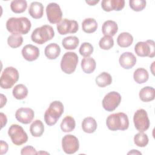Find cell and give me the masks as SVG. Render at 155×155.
<instances>
[{
    "mask_svg": "<svg viewBox=\"0 0 155 155\" xmlns=\"http://www.w3.org/2000/svg\"><path fill=\"white\" fill-rule=\"evenodd\" d=\"M31 27V22L26 17H12L6 22L7 30L12 34L26 35L30 30Z\"/></svg>",
    "mask_w": 155,
    "mask_h": 155,
    "instance_id": "obj_1",
    "label": "cell"
},
{
    "mask_svg": "<svg viewBox=\"0 0 155 155\" xmlns=\"http://www.w3.org/2000/svg\"><path fill=\"white\" fill-rule=\"evenodd\" d=\"M106 125L108 128L111 131H124L129 127V120L127 115L124 113H113L107 118Z\"/></svg>",
    "mask_w": 155,
    "mask_h": 155,
    "instance_id": "obj_2",
    "label": "cell"
},
{
    "mask_svg": "<svg viewBox=\"0 0 155 155\" xmlns=\"http://www.w3.org/2000/svg\"><path fill=\"white\" fill-rule=\"evenodd\" d=\"M64 113V105L59 101L52 102L44 114V120L47 125L52 126L56 124Z\"/></svg>",
    "mask_w": 155,
    "mask_h": 155,
    "instance_id": "obj_3",
    "label": "cell"
},
{
    "mask_svg": "<svg viewBox=\"0 0 155 155\" xmlns=\"http://www.w3.org/2000/svg\"><path fill=\"white\" fill-rule=\"evenodd\" d=\"M54 32L51 26L44 25L36 28L31 35V41L38 44H43L53 38Z\"/></svg>",
    "mask_w": 155,
    "mask_h": 155,
    "instance_id": "obj_4",
    "label": "cell"
},
{
    "mask_svg": "<svg viewBox=\"0 0 155 155\" xmlns=\"http://www.w3.org/2000/svg\"><path fill=\"white\" fill-rule=\"evenodd\" d=\"M19 72L13 67H6L0 78V85L3 89L12 88L19 79Z\"/></svg>",
    "mask_w": 155,
    "mask_h": 155,
    "instance_id": "obj_5",
    "label": "cell"
},
{
    "mask_svg": "<svg viewBox=\"0 0 155 155\" xmlns=\"http://www.w3.org/2000/svg\"><path fill=\"white\" fill-rule=\"evenodd\" d=\"M78 63L77 54L73 51L67 52L63 55L61 61V70L66 74H71L75 71Z\"/></svg>",
    "mask_w": 155,
    "mask_h": 155,
    "instance_id": "obj_6",
    "label": "cell"
},
{
    "mask_svg": "<svg viewBox=\"0 0 155 155\" xmlns=\"http://www.w3.org/2000/svg\"><path fill=\"white\" fill-rule=\"evenodd\" d=\"M8 134L13 144L21 145L27 142L28 136L23 128L18 124H12L8 128Z\"/></svg>",
    "mask_w": 155,
    "mask_h": 155,
    "instance_id": "obj_7",
    "label": "cell"
},
{
    "mask_svg": "<svg viewBox=\"0 0 155 155\" xmlns=\"http://www.w3.org/2000/svg\"><path fill=\"white\" fill-rule=\"evenodd\" d=\"M134 51L138 56L150 58L155 56V44L153 40L150 39L145 42H138L134 46Z\"/></svg>",
    "mask_w": 155,
    "mask_h": 155,
    "instance_id": "obj_8",
    "label": "cell"
},
{
    "mask_svg": "<svg viewBox=\"0 0 155 155\" xmlns=\"http://www.w3.org/2000/svg\"><path fill=\"white\" fill-rule=\"evenodd\" d=\"M133 122L136 129L139 132H144L150 127V120L145 110L138 109L134 114Z\"/></svg>",
    "mask_w": 155,
    "mask_h": 155,
    "instance_id": "obj_9",
    "label": "cell"
},
{
    "mask_svg": "<svg viewBox=\"0 0 155 155\" xmlns=\"http://www.w3.org/2000/svg\"><path fill=\"white\" fill-rule=\"evenodd\" d=\"M121 102V96L116 91H111L104 97L102 104L103 108L107 111H114Z\"/></svg>",
    "mask_w": 155,
    "mask_h": 155,
    "instance_id": "obj_10",
    "label": "cell"
},
{
    "mask_svg": "<svg viewBox=\"0 0 155 155\" xmlns=\"http://www.w3.org/2000/svg\"><path fill=\"white\" fill-rule=\"evenodd\" d=\"M62 148L63 151L68 154L75 153L79 148L78 138L72 134H67L62 139Z\"/></svg>",
    "mask_w": 155,
    "mask_h": 155,
    "instance_id": "obj_11",
    "label": "cell"
},
{
    "mask_svg": "<svg viewBox=\"0 0 155 155\" xmlns=\"http://www.w3.org/2000/svg\"><path fill=\"white\" fill-rule=\"evenodd\" d=\"M56 27L60 35H65L68 33H76L79 28V25L75 20H70L65 18L57 24Z\"/></svg>",
    "mask_w": 155,
    "mask_h": 155,
    "instance_id": "obj_12",
    "label": "cell"
},
{
    "mask_svg": "<svg viewBox=\"0 0 155 155\" xmlns=\"http://www.w3.org/2000/svg\"><path fill=\"white\" fill-rule=\"evenodd\" d=\"M46 14L48 21L51 24H58L62 20V10L60 6L55 2H51L47 5Z\"/></svg>",
    "mask_w": 155,
    "mask_h": 155,
    "instance_id": "obj_13",
    "label": "cell"
},
{
    "mask_svg": "<svg viewBox=\"0 0 155 155\" xmlns=\"http://www.w3.org/2000/svg\"><path fill=\"white\" fill-rule=\"evenodd\" d=\"M34 116V111L28 107L19 108L15 113V117L17 120L24 124H30L33 120Z\"/></svg>",
    "mask_w": 155,
    "mask_h": 155,
    "instance_id": "obj_14",
    "label": "cell"
},
{
    "mask_svg": "<svg viewBox=\"0 0 155 155\" xmlns=\"http://www.w3.org/2000/svg\"><path fill=\"white\" fill-rule=\"evenodd\" d=\"M22 55L23 58L27 61H33L36 60L39 56V48L31 44L25 45L22 49Z\"/></svg>",
    "mask_w": 155,
    "mask_h": 155,
    "instance_id": "obj_15",
    "label": "cell"
},
{
    "mask_svg": "<svg viewBox=\"0 0 155 155\" xmlns=\"http://www.w3.org/2000/svg\"><path fill=\"white\" fill-rule=\"evenodd\" d=\"M119 62L122 68L128 70L133 68L136 64V58L132 53L126 51L120 56Z\"/></svg>",
    "mask_w": 155,
    "mask_h": 155,
    "instance_id": "obj_16",
    "label": "cell"
},
{
    "mask_svg": "<svg viewBox=\"0 0 155 155\" xmlns=\"http://www.w3.org/2000/svg\"><path fill=\"white\" fill-rule=\"evenodd\" d=\"M124 6V0H103L101 2L102 8L105 12L120 11Z\"/></svg>",
    "mask_w": 155,
    "mask_h": 155,
    "instance_id": "obj_17",
    "label": "cell"
},
{
    "mask_svg": "<svg viewBox=\"0 0 155 155\" xmlns=\"http://www.w3.org/2000/svg\"><path fill=\"white\" fill-rule=\"evenodd\" d=\"M118 31L117 23L111 20H108L104 22L102 26V31L104 36H113Z\"/></svg>",
    "mask_w": 155,
    "mask_h": 155,
    "instance_id": "obj_18",
    "label": "cell"
},
{
    "mask_svg": "<svg viewBox=\"0 0 155 155\" xmlns=\"http://www.w3.org/2000/svg\"><path fill=\"white\" fill-rule=\"evenodd\" d=\"M29 15L34 19H40L44 14V6L39 2H33L28 8Z\"/></svg>",
    "mask_w": 155,
    "mask_h": 155,
    "instance_id": "obj_19",
    "label": "cell"
},
{
    "mask_svg": "<svg viewBox=\"0 0 155 155\" xmlns=\"http://www.w3.org/2000/svg\"><path fill=\"white\" fill-rule=\"evenodd\" d=\"M44 53L48 59H55L61 53V48L57 44L51 43L45 47Z\"/></svg>",
    "mask_w": 155,
    "mask_h": 155,
    "instance_id": "obj_20",
    "label": "cell"
},
{
    "mask_svg": "<svg viewBox=\"0 0 155 155\" xmlns=\"http://www.w3.org/2000/svg\"><path fill=\"white\" fill-rule=\"evenodd\" d=\"M140 99L145 102L153 101L155 97V90L153 87L147 86L142 88L139 91Z\"/></svg>",
    "mask_w": 155,
    "mask_h": 155,
    "instance_id": "obj_21",
    "label": "cell"
},
{
    "mask_svg": "<svg viewBox=\"0 0 155 155\" xmlns=\"http://www.w3.org/2000/svg\"><path fill=\"white\" fill-rule=\"evenodd\" d=\"M97 124L96 120L91 117L84 118L82 122V128L87 133H93L97 129Z\"/></svg>",
    "mask_w": 155,
    "mask_h": 155,
    "instance_id": "obj_22",
    "label": "cell"
},
{
    "mask_svg": "<svg viewBox=\"0 0 155 155\" xmlns=\"http://www.w3.org/2000/svg\"><path fill=\"white\" fill-rule=\"evenodd\" d=\"M133 42V36L128 32H122L119 35L117 38L118 45L122 48L130 47Z\"/></svg>",
    "mask_w": 155,
    "mask_h": 155,
    "instance_id": "obj_23",
    "label": "cell"
},
{
    "mask_svg": "<svg viewBox=\"0 0 155 155\" xmlns=\"http://www.w3.org/2000/svg\"><path fill=\"white\" fill-rule=\"evenodd\" d=\"M96 67L95 60L91 57H87L82 59L81 61V67L83 71L87 74L93 73Z\"/></svg>",
    "mask_w": 155,
    "mask_h": 155,
    "instance_id": "obj_24",
    "label": "cell"
},
{
    "mask_svg": "<svg viewBox=\"0 0 155 155\" xmlns=\"http://www.w3.org/2000/svg\"><path fill=\"white\" fill-rule=\"evenodd\" d=\"M31 134L34 137H40L44 131V126L41 120H34L30 127Z\"/></svg>",
    "mask_w": 155,
    "mask_h": 155,
    "instance_id": "obj_25",
    "label": "cell"
},
{
    "mask_svg": "<svg viewBox=\"0 0 155 155\" xmlns=\"http://www.w3.org/2000/svg\"><path fill=\"white\" fill-rule=\"evenodd\" d=\"M82 30L87 33H94L97 28V23L94 18L85 19L82 23Z\"/></svg>",
    "mask_w": 155,
    "mask_h": 155,
    "instance_id": "obj_26",
    "label": "cell"
},
{
    "mask_svg": "<svg viewBox=\"0 0 155 155\" xmlns=\"http://www.w3.org/2000/svg\"><path fill=\"white\" fill-rule=\"evenodd\" d=\"M60 126L61 129L63 132H70L75 128V120L73 117L70 116H67L62 120Z\"/></svg>",
    "mask_w": 155,
    "mask_h": 155,
    "instance_id": "obj_27",
    "label": "cell"
},
{
    "mask_svg": "<svg viewBox=\"0 0 155 155\" xmlns=\"http://www.w3.org/2000/svg\"><path fill=\"white\" fill-rule=\"evenodd\" d=\"M149 78V74L147 70L143 68H138L133 73V78L137 84H143L146 82Z\"/></svg>",
    "mask_w": 155,
    "mask_h": 155,
    "instance_id": "obj_28",
    "label": "cell"
},
{
    "mask_svg": "<svg viewBox=\"0 0 155 155\" xmlns=\"http://www.w3.org/2000/svg\"><path fill=\"white\" fill-rule=\"evenodd\" d=\"M79 43V40L75 36L65 37L62 41V44L65 50H74L77 48Z\"/></svg>",
    "mask_w": 155,
    "mask_h": 155,
    "instance_id": "obj_29",
    "label": "cell"
},
{
    "mask_svg": "<svg viewBox=\"0 0 155 155\" xmlns=\"http://www.w3.org/2000/svg\"><path fill=\"white\" fill-rule=\"evenodd\" d=\"M13 96L18 100L25 98L28 95V89L24 84H18L13 89Z\"/></svg>",
    "mask_w": 155,
    "mask_h": 155,
    "instance_id": "obj_30",
    "label": "cell"
},
{
    "mask_svg": "<svg viewBox=\"0 0 155 155\" xmlns=\"http://www.w3.org/2000/svg\"><path fill=\"white\" fill-rule=\"evenodd\" d=\"M96 83L99 87H105L112 82V77L107 72H102L96 78Z\"/></svg>",
    "mask_w": 155,
    "mask_h": 155,
    "instance_id": "obj_31",
    "label": "cell"
},
{
    "mask_svg": "<svg viewBox=\"0 0 155 155\" xmlns=\"http://www.w3.org/2000/svg\"><path fill=\"white\" fill-rule=\"evenodd\" d=\"M27 7V3L24 0H15L10 3V8L15 13H21L25 11Z\"/></svg>",
    "mask_w": 155,
    "mask_h": 155,
    "instance_id": "obj_32",
    "label": "cell"
},
{
    "mask_svg": "<svg viewBox=\"0 0 155 155\" xmlns=\"http://www.w3.org/2000/svg\"><path fill=\"white\" fill-rule=\"evenodd\" d=\"M23 42V38L21 35L12 34L7 38L8 45L13 48H16L20 47Z\"/></svg>",
    "mask_w": 155,
    "mask_h": 155,
    "instance_id": "obj_33",
    "label": "cell"
},
{
    "mask_svg": "<svg viewBox=\"0 0 155 155\" xmlns=\"http://www.w3.org/2000/svg\"><path fill=\"white\" fill-rule=\"evenodd\" d=\"M148 136L143 132H139L134 136V142L139 147H145L148 143Z\"/></svg>",
    "mask_w": 155,
    "mask_h": 155,
    "instance_id": "obj_34",
    "label": "cell"
},
{
    "mask_svg": "<svg viewBox=\"0 0 155 155\" xmlns=\"http://www.w3.org/2000/svg\"><path fill=\"white\" fill-rule=\"evenodd\" d=\"M99 45L101 48L105 50H108L111 48L114 45V40L112 36H104L102 37L99 42Z\"/></svg>",
    "mask_w": 155,
    "mask_h": 155,
    "instance_id": "obj_35",
    "label": "cell"
},
{
    "mask_svg": "<svg viewBox=\"0 0 155 155\" xmlns=\"http://www.w3.org/2000/svg\"><path fill=\"white\" fill-rule=\"evenodd\" d=\"M93 47L89 42H84L81 44L79 48V53L82 56L87 58L89 57L93 52Z\"/></svg>",
    "mask_w": 155,
    "mask_h": 155,
    "instance_id": "obj_36",
    "label": "cell"
},
{
    "mask_svg": "<svg viewBox=\"0 0 155 155\" xmlns=\"http://www.w3.org/2000/svg\"><path fill=\"white\" fill-rule=\"evenodd\" d=\"M146 1L144 0H130L129 5L130 8L135 12H140L146 7Z\"/></svg>",
    "mask_w": 155,
    "mask_h": 155,
    "instance_id": "obj_37",
    "label": "cell"
},
{
    "mask_svg": "<svg viewBox=\"0 0 155 155\" xmlns=\"http://www.w3.org/2000/svg\"><path fill=\"white\" fill-rule=\"evenodd\" d=\"M21 154L22 155L25 154H37L38 153L36 149L32 146H26L22 148Z\"/></svg>",
    "mask_w": 155,
    "mask_h": 155,
    "instance_id": "obj_38",
    "label": "cell"
},
{
    "mask_svg": "<svg viewBox=\"0 0 155 155\" xmlns=\"http://www.w3.org/2000/svg\"><path fill=\"white\" fill-rule=\"evenodd\" d=\"M0 143H1V153H0V154H5L7 152L8 149V144L5 142L3 141L2 140H1Z\"/></svg>",
    "mask_w": 155,
    "mask_h": 155,
    "instance_id": "obj_39",
    "label": "cell"
},
{
    "mask_svg": "<svg viewBox=\"0 0 155 155\" xmlns=\"http://www.w3.org/2000/svg\"><path fill=\"white\" fill-rule=\"evenodd\" d=\"M0 115H1V128H2L6 125L7 122V119L6 116L3 113H1Z\"/></svg>",
    "mask_w": 155,
    "mask_h": 155,
    "instance_id": "obj_40",
    "label": "cell"
},
{
    "mask_svg": "<svg viewBox=\"0 0 155 155\" xmlns=\"http://www.w3.org/2000/svg\"><path fill=\"white\" fill-rule=\"evenodd\" d=\"M7 103V98L3 94H1V106L0 108H2L4 105H5Z\"/></svg>",
    "mask_w": 155,
    "mask_h": 155,
    "instance_id": "obj_41",
    "label": "cell"
},
{
    "mask_svg": "<svg viewBox=\"0 0 155 155\" xmlns=\"http://www.w3.org/2000/svg\"><path fill=\"white\" fill-rule=\"evenodd\" d=\"M85 2L90 5H94L96 4H97L99 2V1H85Z\"/></svg>",
    "mask_w": 155,
    "mask_h": 155,
    "instance_id": "obj_42",
    "label": "cell"
},
{
    "mask_svg": "<svg viewBox=\"0 0 155 155\" xmlns=\"http://www.w3.org/2000/svg\"><path fill=\"white\" fill-rule=\"evenodd\" d=\"M141 154V153L139 152V151H138L137 150H132L131 151H130V152L128 153V154Z\"/></svg>",
    "mask_w": 155,
    "mask_h": 155,
    "instance_id": "obj_43",
    "label": "cell"
}]
</instances>
